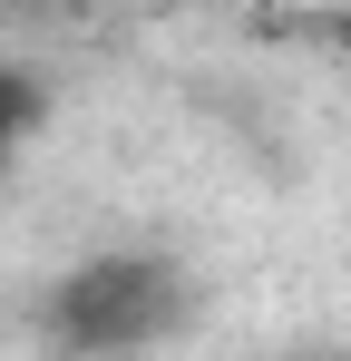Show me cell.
I'll return each mask as SVG.
<instances>
[{
  "label": "cell",
  "mask_w": 351,
  "mask_h": 361,
  "mask_svg": "<svg viewBox=\"0 0 351 361\" xmlns=\"http://www.w3.org/2000/svg\"><path fill=\"white\" fill-rule=\"evenodd\" d=\"M195 312V283L176 254H147V244H108L88 264H68L49 293H39V342L58 361H137L176 342Z\"/></svg>",
  "instance_id": "6da1fadb"
},
{
  "label": "cell",
  "mask_w": 351,
  "mask_h": 361,
  "mask_svg": "<svg viewBox=\"0 0 351 361\" xmlns=\"http://www.w3.org/2000/svg\"><path fill=\"white\" fill-rule=\"evenodd\" d=\"M30 127H39V78L0 59V185H10V157H20V137H30Z\"/></svg>",
  "instance_id": "7a4b0ae2"
}]
</instances>
